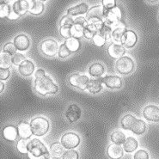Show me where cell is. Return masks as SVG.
Segmentation results:
<instances>
[{
    "mask_svg": "<svg viewBox=\"0 0 159 159\" xmlns=\"http://www.w3.org/2000/svg\"><path fill=\"white\" fill-rule=\"evenodd\" d=\"M34 89L35 92L42 96L55 95L59 92V85L52 80L50 76L47 74L34 78Z\"/></svg>",
    "mask_w": 159,
    "mask_h": 159,
    "instance_id": "cell-1",
    "label": "cell"
},
{
    "mask_svg": "<svg viewBox=\"0 0 159 159\" xmlns=\"http://www.w3.org/2000/svg\"><path fill=\"white\" fill-rule=\"evenodd\" d=\"M120 126L124 130L131 131L132 133L137 135L144 134L147 129L145 122L140 119H138L135 115L132 114H127L122 117Z\"/></svg>",
    "mask_w": 159,
    "mask_h": 159,
    "instance_id": "cell-2",
    "label": "cell"
},
{
    "mask_svg": "<svg viewBox=\"0 0 159 159\" xmlns=\"http://www.w3.org/2000/svg\"><path fill=\"white\" fill-rule=\"evenodd\" d=\"M30 123L33 135L37 137L46 135L50 129V122L43 116H37L32 119Z\"/></svg>",
    "mask_w": 159,
    "mask_h": 159,
    "instance_id": "cell-3",
    "label": "cell"
},
{
    "mask_svg": "<svg viewBox=\"0 0 159 159\" xmlns=\"http://www.w3.org/2000/svg\"><path fill=\"white\" fill-rule=\"evenodd\" d=\"M115 70L120 75H130L135 70V63L129 56H122L116 60L115 65Z\"/></svg>",
    "mask_w": 159,
    "mask_h": 159,
    "instance_id": "cell-4",
    "label": "cell"
},
{
    "mask_svg": "<svg viewBox=\"0 0 159 159\" xmlns=\"http://www.w3.org/2000/svg\"><path fill=\"white\" fill-rule=\"evenodd\" d=\"M28 152L30 154L34 156L36 158H40L41 157L50 154L47 146L43 142H41L38 139H33L28 143Z\"/></svg>",
    "mask_w": 159,
    "mask_h": 159,
    "instance_id": "cell-5",
    "label": "cell"
},
{
    "mask_svg": "<svg viewBox=\"0 0 159 159\" xmlns=\"http://www.w3.org/2000/svg\"><path fill=\"white\" fill-rule=\"evenodd\" d=\"M59 45L52 38L46 39L40 44V51L48 58H53L58 54Z\"/></svg>",
    "mask_w": 159,
    "mask_h": 159,
    "instance_id": "cell-6",
    "label": "cell"
},
{
    "mask_svg": "<svg viewBox=\"0 0 159 159\" xmlns=\"http://www.w3.org/2000/svg\"><path fill=\"white\" fill-rule=\"evenodd\" d=\"M89 81V78L88 76L81 74L79 72H73L69 75V77L67 78V82L71 87H74L76 89H78L82 91L86 90Z\"/></svg>",
    "mask_w": 159,
    "mask_h": 159,
    "instance_id": "cell-7",
    "label": "cell"
},
{
    "mask_svg": "<svg viewBox=\"0 0 159 159\" xmlns=\"http://www.w3.org/2000/svg\"><path fill=\"white\" fill-rule=\"evenodd\" d=\"M60 143L64 146V148L67 150H72L78 147L81 143V139L78 133L73 132H68L64 133L60 139Z\"/></svg>",
    "mask_w": 159,
    "mask_h": 159,
    "instance_id": "cell-8",
    "label": "cell"
},
{
    "mask_svg": "<svg viewBox=\"0 0 159 159\" xmlns=\"http://www.w3.org/2000/svg\"><path fill=\"white\" fill-rule=\"evenodd\" d=\"M107 10H105L102 5H96L89 9L86 14V19L89 23L98 22V21H104L106 16Z\"/></svg>",
    "mask_w": 159,
    "mask_h": 159,
    "instance_id": "cell-9",
    "label": "cell"
},
{
    "mask_svg": "<svg viewBox=\"0 0 159 159\" xmlns=\"http://www.w3.org/2000/svg\"><path fill=\"white\" fill-rule=\"evenodd\" d=\"M88 21L86 17L84 16H78L74 19V23L70 27V34L71 37L81 39L84 37V29L88 25Z\"/></svg>",
    "mask_w": 159,
    "mask_h": 159,
    "instance_id": "cell-10",
    "label": "cell"
},
{
    "mask_svg": "<svg viewBox=\"0 0 159 159\" xmlns=\"http://www.w3.org/2000/svg\"><path fill=\"white\" fill-rule=\"evenodd\" d=\"M122 18H123V12L121 11V9L116 6L109 11H107L104 18V22L107 25L111 26L112 28H114L120 21L123 20Z\"/></svg>",
    "mask_w": 159,
    "mask_h": 159,
    "instance_id": "cell-11",
    "label": "cell"
},
{
    "mask_svg": "<svg viewBox=\"0 0 159 159\" xmlns=\"http://www.w3.org/2000/svg\"><path fill=\"white\" fill-rule=\"evenodd\" d=\"M142 115L148 121L159 122V107L154 104L147 105L144 107Z\"/></svg>",
    "mask_w": 159,
    "mask_h": 159,
    "instance_id": "cell-12",
    "label": "cell"
},
{
    "mask_svg": "<svg viewBox=\"0 0 159 159\" xmlns=\"http://www.w3.org/2000/svg\"><path fill=\"white\" fill-rule=\"evenodd\" d=\"M81 107L76 103L70 104L65 112V116L70 123H75L78 121L81 118Z\"/></svg>",
    "mask_w": 159,
    "mask_h": 159,
    "instance_id": "cell-13",
    "label": "cell"
},
{
    "mask_svg": "<svg viewBox=\"0 0 159 159\" xmlns=\"http://www.w3.org/2000/svg\"><path fill=\"white\" fill-rule=\"evenodd\" d=\"M138 42V35L133 30H126L125 34H123L120 44L125 48L131 49L133 48Z\"/></svg>",
    "mask_w": 159,
    "mask_h": 159,
    "instance_id": "cell-14",
    "label": "cell"
},
{
    "mask_svg": "<svg viewBox=\"0 0 159 159\" xmlns=\"http://www.w3.org/2000/svg\"><path fill=\"white\" fill-rule=\"evenodd\" d=\"M102 83L107 89H120L122 87V78L117 75H107L102 78Z\"/></svg>",
    "mask_w": 159,
    "mask_h": 159,
    "instance_id": "cell-15",
    "label": "cell"
},
{
    "mask_svg": "<svg viewBox=\"0 0 159 159\" xmlns=\"http://www.w3.org/2000/svg\"><path fill=\"white\" fill-rule=\"evenodd\" d=\"M126 30H127V26H126V22H124L123 20L120 21L112 30L111 40L113 41V42L120 43L122 36L125 34Z\"/></svg>",
    "mask_w": 159,
    "mask_h": 159,
    "instance_id": "cell-16",
    "label": "cell"
},
{
    "mask_svg": "<svg viewBox=\"0 0 159 159\" xmlns=\"http://www.w3.org/2000/svg\"><path fill=\"white\" fill-rule=\"evenodd\" d=\"M107 54L109 57H111L112 59H118L120 57L125 55L126 53V48H124L120 43H115L112 42L108 45L107 48Z\"/></svg>",
    "mask_w": 159,
    "mask_h": 159,
    "instance_id": "cell-17",
    "label": "cell"
},
{
    "mask_svg": "<svg viewBox=\"0 0 159 159\" xmlns=\"http://www.w3.org/2000/svg\"><path fill=\"white\" fill-rule=\"evenodd\" d=\"M13 43L15 44L16 48L18 51L21 52H24L27 51L30 47V38L27 36L26 34H18L14 38V41Z\"/></svg>",
    "mask_w": 159,
    "mask_h": 159,
    "instance_id": "cell-18",
    "label": "cell"
},
{
    "mask_svg": "<svg viewBox=\"0 0 159 159\" xmlns=\"http://www.w3.org/2000/svg\"><path fill=\"white\" fill-rule=\"evenodd\" d=\"M106 153L110 159H121L124 156V150L121 145L112 143L107 146Z\"/></svg>",
    "mask_w": 159,
    "mask_h": 159,
    "instance_id": "cell-19",
    "label": "cell"
},
{
    "mask_svg": "<svg viewBox=\"0 0 159 159\" xmlns=\"http://www.w3.org/2000/svg\"><path fill=\"white\" fill-rule=\"evenodd\" d=\"M2 136L4 138V140L8 142H14L16 140L18 137V132H17V127L12 125L4 126L2 131Z\"/></svg>",
    "mask_w": 159,
    "mask_h": 159,
    "instance_id": "cell-20",
    "label": "cell"
},
{
    "mask_svg": "<svg viewBox=\"0 0 159 159\" xmlns=\"http://www.w3.org/2000/svg\"><path fill=\"white\" fill-rule=\"evenodd\" d=\"M17 132L20 139H29L33 135L30 123L28 121H20L17 125Z\"/></svg>",
    "mask_w": 159,
    "mask_h": 159,
    "instance_id": "cell-21",
    "label": "cell"
},
{
    "mask_svg": "<svg viewBox=\"0 0 159 159\" xmlns=\"http://www.w3.org/2000/svg\"><path fill=\"white\" fill-rule=\"evenodd\" d=\"M11 8L19 16H22L25 15L30 10V2L27 0H16Z\"/></svg>",
    "mask_w": 159,
    "mask_h": 159,
    "instance_id": "cell-22",
    "label": "cell"
},
{
    "mask_svg": "<svg viewBox=\"0 0 159 159\" xmlns=\"http://www.w3.org/2000/svg\"><path fill=\"white\" fill-rule=\"evenodd\" d=\"M102 88H103L102 78H93V79H89L86 90H88L91 94L96 95V94L100 93L102 90Z\"/></svg>",
    "mask_w": 159,
    "mask_h": 159,
    "instance_id": "cell-23",
    "label": "cell"
},
{
    "mask_svg": "<svg viewBox=\"0 0 159 159\" xmlns=\"http://www.w3.org/2000/svg\"><path fill=\"white\" fill-rule=\"evenodd\" d=\"M34 64L30 59H25L18 66V72L23 77H30L34 71Z\"/></svg>",
    "mask_w": 159,
    "mask_h": 159,
    "instance_id": "cell-24",
    "label": "cell"
},
{
    "mask_svg": "<svg viewBox=\"0 0 159 159\" xmlns=\"http://www.w3.org/2000/svg\"><path fill=\"white\" fill-rule=\"evenodd\" d=\"M88 71L91 78H101L105 73V66L100 62H94L89 66Z\"/></svg>",
    "mask_w": 159,
    "mask_h": 159,
    "instance_id": "cell-25",
    "label": "cell"
},
{
    "mask_svg": "<svg viewBox=\"0 0 159 159\" xmlns=\"http://www.w3.org/2000/svg\"><path fill=\"white\" fill-rule=\"evenodd\" d=\"M88 11H89V4L87 3H81L69 8L67 10V14L71 16H78L87 14Z\"/></svg>",
    "mask_w": 159,
    "mask_h": 159,
    "instance_id": "cell-26",
    "label": "cell"
},
{
    "mask_svg": "<svg viewBox=\"0 0 159 159\" xmlns=\"http://www.w3.org/2000/svg\"><path fill=\"white\" fill-rule=\"evenodd\" d=\"M45 10V5L43 2L40 0H30V10L29 12L34 16L41 15Z\"/></svg>",
    "mask_w": 159,
    "mask_h": 159,
    "instance_id": "cell-27",
    "label": "cell"
},
{
    "mask_svg": "<svg viewBox=\"0 0 159 159\" xmlns=\"http://www.w3.org/2000/svg\"><path fill=\"white\" fill-rule=\"evenodd\" d=\"M138 146H139V143H138L137 139L133 137H128L126 138L124 144H123V150L126 153H132L136 151Z\"/></svg>",
    "mask_w": 159,
    "mask_h": 159,
    "instance_id": "cell-28",
    "label": "cell"
},
{
    "mask_svg": "<svg viewBox=\"0 0 159 159\" xmlns=\"http://www.w3.org/2000/svg\"><path fill=\"white\" fill-rule=\"evenodd\" d=\"M64 43L66 45L67 48H69V50L72 53L79 51L82 46L81 41L79 39H77V38L74 37H70L68 38V39H66V41H65Z\"/></svg>",
    "mask_w": 159,
    "mask_h": 159,
    "instance_id": "cell-29",
    "label": "cell"
},
{
    "mask_svg": "<svg viewBox=\"0 0 159 159\" xmlns=\"http://www.w3.org/2000/svg\"><path fill=\"white\" fill-rule=\"evenodd\" d=\"M126 135L125 133L120 131V130H117V131H114L113 133H111L110 135V139H111L112 143L113 144H124V142L126 140Z\"/></svg>",
    "mask_w": 159,
    "mask_h": 159,
    "instance_id": "cell-30",
    "label": "cell"
},
{
    "mask_svg": "<svg viewBox=\"0 0 159 159\" xmlns=\"http://www.w3.org/2000/svg\"><path fill=\"white\" fill-rule=\"evenodd\" d=\"M65 152V148L64 146L61 144V143L59 142H54L50 145V153L54 157H62V155Z\"/></svg>",
    "mask_w": 159,
    "mask_h": 159,
    "instance_id": "cell-31",
    "label": "cell"
},
{
    "mask_svg": "<svg viewBox=\"0 0 159 159\" xmlns=\"http://www.w3.org/2000/svg\"><path fill=\"white\" fill-rule=\"evenodd\" d=\"M11 5L9 4L7 0H0V18H5L11 13Z\"/></svg>",
    "mask_w": 159,
    "mask_h": 159,
    "instance_id": "cell-32",
    "label": "cell"
},
{
    "mask_svg": "<svg viewBox=\"0 0 159 159\" xmlns=\"http://www.w3.org/2000/svg\"><path fill=\"white\" fill-rule=\"evenodd\" d=\"M92 42L93 44L95 45V46H96V47H100V48H102V47H103V46L106 45V43H107V40H106L105 36L102 34V33L98 30V32H97V33L95 34V36L93 37Z\"/></svg>",
    "mask_w": 159,
    "mask_h": 159,
    "instance_id": "cell-33",
    "label": "cell"
},
{
    "mask_svg": "<svg viewBox=\"0 0 159 159\" xmlns=\"http://www.w3.org/2000/svg\"><path fill=\"white\" fill-rule=\"evenodd\" d=\"M11 65H12L11 56L4 52H0V67L10 68Z\"/></svg>",
    "mask_w": 159,
    "mask_h": 159,
    "instance_id": "cell-34",
    "label": "cell"
},
{
    "mask_svg": "<svg viewBox=\"0 0 159 159\" xmlns=\"http://www.w3.org/2000/svg\"><path fill=\"white\" fill-rule=\"evenodd\" d=\"M28 143L29 141L28 139H20L17 142H16V149L18 151L19 153L21 154H28Z\"/></svg>",
    "mask_w": 159,
    "mask_h": 159,
    "instance_id": "cell-35",
    "label": "cell"
},
{
    "mask_svg": "<svg viewBox=\"0 0 159 159\" xmlns=\"http://www.w3.org/2000/svg\"><path fill=\"white\" fill-rule=\"evenodd\" d=\"M72 52L69 50V48H67L66 45L65 43H62L61 45H59V52H58V57L59 59H66L68 57H70L71 55Z\"/></svg>",
    "mask_w": 159,
    "mask_h": 159,
    "instance_id": "cell-36",
    "label": "cell"
},
{
    "mask_svg": "<svg viewBox=\"0 0 159 159\" xmlns=\"http://www.w3.org/2000/svg\"><path fill=\"white\" fill-rule=\"evenodd\" d=\"M74 23V19L71 16L68 15H64L60 20H59V26L60 27H68V28H70V27L73 25Z\"/></svg>",
    "mask_w": 159,
    "mask_h": 159,
    "instance_id": "cell-37",
    "label": "cell"
},
{
    "mask_svg": "<svg viewBox=\"0 0 159 159\" xmlns=\"http://www.w3.org/2000/svg\"><path fill=\"white\" fill-rule=\"evenodd\" d=\"M16 50L17 49H16L15 44L13 42H7L4 46V48H3V52L11 56H13L14 54H16Z\"/></svg>",
    "mask_w": 159,
    "mask_h": 159,
    "instance_id": "cell-38",
    "label": "cell"
},
{
    "mask_svg": "<svg viewBox=\"0 0 159 159\" xmlns=\"http://www.w3.org/2000/svg\"><path fill=\"white\" fill-rule=\"evenodd\" d=\"M62 159H79V153L74 149L67 150L62 155Z\"/></svg>",
    "mask_w": 159,
    "mask_h": 159,
    "instance_id": "cell-39",
    "label": "cell"
},
{
    "mask_svg": "<svg viewBox=\"0 0 159 159\" xmlns=\"http://www.w3.org/2000/svg\"><path fill=\"white\" fill-rule=\"evenodd\" d=\"M25 59H27L26 57L23 55L22 53H19V52H16V54H14L13 56H11V61H12V64H13L14 66H19Z\"/></svg>",
    "mask_w": 159,
    "mask_h": 159,
    "instance_id": "cell-40",
    "label": "cell"
},
{
    "mask_svg": "<svg viewBox=\"0 0 159 159\" xmlns=\"http://www.w3.org/2000/svg\"><path fill=\"white\" fill-rule=\"evenodd\" d=\"M116 0H102V7L107 10V11H109L113 8L116 7Z\"/></svg>",
    "mask_w": 159,
    "mask_h": 159,
    "instance_id": "cell-41",
    "label": "cell"
},
{
    "mask_svg": "<svg viewBox=\"0 0 159 159\" xmlns=\"http://www.w3.org/2000/svg\"><path fill=\"white\" fill-rule=\"evenodd\" d=\"M11 76V70L10 68H4V67H0V80L4 81L7 80L8 78Z\"/></svg>",
    "mask_w": 159,
    "mask_h": 159,
    "instance_id": "cell-42",
    "label": "cell"
},
{
    "mask_svg": "<svg viewBox=\"0 0 159 159\" xmlns=\"http://www.w3.org/2000/svg\"><path fill=\"white\" fill-rule=\"evenodd\" d=\"M149 153L144 150H139L133 155V159H149Z\"/></svg>",
    "mask_w": 159,
    "mask_h": 159,
    "instance_id": "cell-43",
    "label": "cell"
},
{
    "mask_svg": "<svg viewBox=\"0 0 159 159\" xmlns=\"http://www.w3.org/2000/svg\"><path fill=\"white\" fill-rule=\"evenodd\" d=\"M59 34L64 39H68V38L71 37L70 28H68V27H60L59 28Z\"/></svg>",
    "mask_w": 159,
    "mask_h": 159,
    "instance_id": "cell-44",
    "label": "cell"
},
{
    "mask_svg": "<svg viewBox=\"0 0 159 159\" xmlns=\"http://www.w3.org/2000/svg\"><path fill=\"white\" fill-rule=\"evenodd\" d=\"M19 17H20V16L16 13L15 11H13V10L11 9V13H10V15L8 16L7 18H9L10 20H16V19H18Z\"/></svg>",
    "mask_w": 159,
    "mask_h": 159,
    "instance_id": "cell-45",
    "label": "cell"
},
{
    "mask_svg": "<svg viewBox=\"0 0 159 159\" xmlns=\"http://www.w3.org/2000/svg\"><path fill=\"white\" fill-rule=\"evenodd\" d=\"M39 159H54V158H53L52 156H51V154H48V155L42 156V157H41Z\"/></svg>",
    "mask_w": 159,
    "mask_h": 159,
    "instance_id": "cell-46",
    "label": "cell"
},
{
    "mask_svg": "<svg viewBox=\"0 0 159 159\" xmlns=\"http://www.w3.org/2000/svg\"><path fill=\"white\" fill-rule=\"evenodd\" d=\"M4 87H5V85H4V84L3 83V81L0 80V94L4 90Z\"/></svg>",
    "mask_w": 159,
    "mask_h": 159,
    "instance_id": "cell-47",
    "label": "cell"
},
{
    "mask_svg": "<svg viewBox=\"0 0 159 159\" xmlns=\"http://www.w3.org/2000/svg\"><path fill=\"white\" fill-rule=\"evenodd\" d=\"M149 4H156L157 2H158L159 0H146Z\"/></svg>",
    "mask_w": 159,
    "mask_h": 159,
    "instance_id": "cell-48",
    "label": "cell"
},
{
    "mask_svg": "<svg viewBox=\"0 0 159 159\" xmlns=\"http://www.w3.org/2000/svg\"><path fill=\"white\" fill-rule=\"evenodd\" d=\"M27 155H28V157H29V159H38V158H36V157H34L31 155V154H30V153H28Z\"/></svg>",
    "mask_w": 159,
    "mask_h": 159,
    "instance_id": "cell-49",
    "label": "cell"
},
{
    "mask_svg": "<svg viewBox=\"0 0 159 159\" xmlns=\"http://www.w3.org/2000/svg\"><path fill=\"white\" fill-rule=\"evenodd\" d=\"M40 1H41V2H45V1H47V0H40Z\"/></svg>",
    "mask_w": 159,
    "mask_h": 159,
    "instance_id": "cell-50",
    "label": "cell"
},
{
    "mask_svg": "<svg viewBox=\"0 0 159 159\" xmlns=\"http://www.w3.org/2000/svg\"><path fill=\"white\" fill-rule=\"evenodd\" d=\"M10 1H12V0H10Z\"/></svg>",
    "mask_w": 159,
    "mask_h": 159,
    "instance_id": "cell-51",
    "label": "cell"
}]
</instances>
